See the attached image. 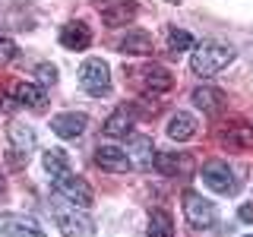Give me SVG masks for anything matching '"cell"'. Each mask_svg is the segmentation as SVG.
<instances>
[{
  "instance_id": "cell-14",
  "label": "cell",
  "mask_w": 253,
  "mask_h": 237,
  "mask_svg": "<svg viewBox=\"0 0 253 237\" xmlns=\"http://www.w3.org/2000/svg\"><path fill=\"white\" fill-rule=\"evenodd\" d=\"M133 120H136V108H133V105H121V108H117L114 114L105 120V133H108V136H114V139L130 136Z\"/></svg>"
},
{
  "instance_id": "cell-12",
  "label": "cell",
  "mask_w": 253,
  "mask_h": 237,
  "mask_svg": "<svg viewBox=\"0 0 253 237\" xmlns=\"http://www.w3.org/2000/svg\"><path fill=\"white\" fill-rule=\"evenodd\" d=\"M85 123H89V117H85V114H76V111H67V114H57V117L51 120V130L57 133L60 139H76V136H83Z\"/></svg>"
},
{
  "instance_id": "cell-18",
  "label": "cell",
  "mask_w": 253,
  "mask_h": 237,
  "mask_svg": "<svg viewBox=\"0 0 253 237\" xmlns=\"http://www.w3.org/2000/svg\"><path fill=\"white\" fill-rule=\"evenodd\" d=\"M193 133H196V117H193V114H187V111H177V114L168 117V136H171V139L184 142V139L193 136Z\"/></svg>"
},
{
  "instance_id": "cell-3",
  "label": "cell",
  "mask_w": 253,
  "mask_h": 237,
  "mask_svg": "<svg viewBox=\"0 0 253 237\" xmlns=\"http://www.w3.org/2000/svg\"><path fill=\"white\" fill-rule=\"evenodd\" d=\"M79 85H83V89L89 92L92 98L108 95V92H111V70H108V63L98 60V57L85 60L83 67H79Z\"/></svg>"
},
{
  "instance_id": "cell-17",
  "label": "cell",
  "mask_w": 253,
  "mask_h": 237,
  "mask_svg": "<svg viewBox=\"0 0 253 237\" xmlns=\"http://www.w3.org/2000/svg\"><path fill=\"white\" fill-rule=\"evenodd\" d=\"M130 164H136V168H152V161H155V146H152V139L149 136H130Z\"/></svg>"
},
{
  "instance_id": "cell-15",
  "label": "cell",
  "mask_w": 253,
  "mask_h": 237,
  "mask_svg": "<svg viewBox=\"0 0 253 237\" xmlns=\"http://www.w3.org/2000/svg\"><path fill=\"white\" fill-rule=\"evenodd\" d=\"M60 44L67 47V51H85V47L92 44V32L85 22H67V26L60 29Z\"/></svg>"
},
{
  "instance_id": "cell-4",
  "label": "cell",
  "mask_w": 253,
  "mask_h": 237,
  "mask_svg": "<svg viewBox=\"0 0 253 237\" xmlns=\"http://www.w3.org/2000/svg\"><path fill=\"white\" fill-rule=\"evenodd\" d=\"M54 193L57 196H63L67 202H73V205H79V209H89L92 205V187L85 184L83 177H73V174H60V177H54Z\"/></svg>"
},
{
  "instance_id": "cell-21",
  "label": "cell",
  "mask_w": 253,
  "mask_h": 237,
  "mask_svg": "<svg viewBox=\"0 0 253 237\" xmlns=\"http://www.w3.org/2000/svg\"><path fill=\"white\" fill-rule=\"evenodd\" d=\"M16 101L42 111L44 108V89H42V85H32V82H19V85H16Z\"/></svg>"
},
{
  "instance_id": "cell-8",
  "label": "cell",
  "mask_w": 253,
  "mask_h": 237,
  "mask_svg": "<svg viewBox=\"0 0 253 237\" xmlns=\"http://www.w3.org/2000/svg\"><path fill=\"white\" fill-rule=\"evenodd\" d=\"M32 149H35V133H32L26 123H13L10 126V161L26 164Z\"/></svg>"
},
{
  "instance_id": "cell-7",
  "label": "cell",
  "mask_w": 253,
  "mask_h": 237,
  "mask_svg": "<svg viewBox=\"0 0 253 237\" xmlns=\"http://www.w3.org/2000/svg\"><path fill=\"white\" fill-rule=\"evenodd\" d=\"M0 234L3 237H44L35 218L16 215V212H0Z\"/></svg>"
},
{
  "instance_id": "cell-13",
  "label": "cell",
  "mask_w": 253,
  "mask_h": 237,
  "mask_svg": "<svg viewBox=\"0 0 253 237\" xmlns=\"http://www.w3.org/2000/svg\"><path fill=\"white\" fill-rule=\"evenodd\" d=\"M193 101H196V108L206 111V114H221V111L228 108V95L221 92V89H212V85H200V89H193Z\"/></svg>"
},
{
  "instance_id": "cell-5",
  "label": "cell",
  "mask_w": 253,
  "mask_h": 237,
  "mask_svg": "<svg viewBox=\"0 0 253 237\" xmlns=\"http://www.w3.org/2000/svg\"><path fill=\"white\" fill-rule=\"evenodd\" d=\"M184 215L193 228H200V231H206V228L215 225V202H209L206 196L200 193H184Z\"/></svg>"
},
{
  "instance_id": "cell-16",
  "label": "cell",
  "mask_w": 253,
  "mask_h": 237,
  "mask_svg": "<svg viewBox=\"0 0 253 237\" xmlns=\"http://www.w3.org/2000/svg\"><path fill=\"white\" fill-rule=\"evenodd\" d=\"M139 76H142V92H152V95H158V92H168L171 85H174V76H171L165 67H158V63L146 67Z\"/></svg>"
},
{
  "instance_id": "cell-25",
  "label": "cell",
  "mask_w": 253,
  "mask_h": 237,
  "mask_svg": "<svg viewBox=\"0 0 253 237\" xmlns=\"http://www.w3.org/2000/svg\"><path fill=\"white\" fill-rule=\"evenodd\" d=\"M35 73H38V79H42L44 85H47V82H51V85L57 82V67H51V63H42V67H38Z\"/></svg>"
},
{
  "instance_id": "cell-9",
  "label": "cell",
  "mask_w": 253,
  "mask_h": 237,
  "mask_svg": "<svg viewBox=\"0 0 253 237\" xmlns=\"http://www.w3.org/2000/svg\"><path fill=\"white\" fill-rule=\"evenodd\" d=\"M152 164L165 177H190L193 174V158L187 152H158Z\"/></svg>"
},
{
  "instance_id": "cell-6",
  "label": "cell",
  "mask_w": 253,
  "mask_h": 237,
  "mask_svg": "<svg viewBox=\"0 0 253 237\" xmlns=\"http://www.w3.org/2000/svg\"><path fill=\"white\" fill-rule=\"evenodd\" d=\"M203 184L209 190H215V193H221V196L237 193V180H234V174L225 161H206L203 164Z\"/></svg>"
},
{
  "instance_id": "cell-1",
  "label": "cell",
  "mask_w": 253,
  "mask_h": 237,
  "mask_svg": "<svg viewBox=\"0 0 253 237\" xmlns=\"http://www.w3.org/2000/svg\"><path fill=\"white\" fill-rule=\"evenodd\" d=\"M231 60H234V51H231L228 44L203 41V44L193 51V57H190V70H193L196 76H215V73H221V70H225Z\"/></svg>"
},
{
  "instance_id": "cell-20",
  "label": "cell",
  "mask_w": 253,
  "mask_h": 237,
  "mask_svg": "<svg viewBox=\"0 0 253 237\" xmlns=\"http://www.w3.org/2000/svg\"><path fill=\"white\" fill-rule=\"evenodd\" d=\"M149 237H174V218L165 209H152L149 215Z\"/></svg>"
},
{
  "instance_id": "cell-28",
  "label": "cell",
  "mask_w": 253,
  "mask_h": 237,
  "mask_svg": "<svg viewBox=\"0 0 253 237\" xmlns=\"http://www.w3.org/2000/svg\"><path fill=\"white\" fill-rule=\"evenodd\" d=\"M3 190H6V187H3V174H0V196H3Z\"/></svg>"
},
{
  "instance_id": "cell-23",
  "label": "cell",
  "mask_w": 253,
  "mask_h": 237,
  "mask_svg": "<svg viewBox=\"0 0 253 237\" xmlns=\"http://www.w3.org/2000/svg\"><path fill=\"white\" fill-rule=\"evenodd\" d=\"M225 142L228 146H234V149H247L250 142H253V126H231V130L225 133Z\"/></svg>"
},
{
  "instance_id": "cell-24",
  "label": "cell",
  "mask_w": 253,
  "mask_h": 237,
  "mask_svg": "<svg viewBox=\"0 0 253 237\" xmlns=\"http://www.w3.org/2000/svg\"><path fill=\"white\" fill-rule=\"evenodd\" d=\"M168 47H171L174 54H177V51H187V47H193V38H190V32L171 29V32H168Z\"/></svg>"
},
{
  "instance_id": "cell-26",
  "label": "cell",
  "mask_w": 253,
  "mask_h": 237,
  "mask_svg": "<svg viewBox=\"0 0 253 237\" xmlns=\"http://www.w3.org/2000/svg\"><path fill=\"white\" fill-rule=\"evenodd\" d=\"M16 57V44L10 38H0V63H10Z\"/></svg>"
},
{
  "instance_id": "cell-10",
  "label": "cell",
  "mask_w": 253,
  "mask_h": 237,
  "mask_svg": "<svg viewBox=\"0 0 253 237\" xmlns=\"http://www.w3.org/2000/svg\"><path fill=\"white\" fill-rule=\"evenodd\" d=\"M95 164H98L101 171H111V174H126L133 168L130 155H126L124 149H117V146H98L95 149Z\"/></svg>"
},
{
  "instance_id": "cell-11",
  "label": "cell",
  "mask_w": 253,
  "mask_h": 237,
  "mask_svg": "<svg viewBox=\"0 0 253 237\" xmlns=\"http://www.w3.org/2000/svg\"><path fill=\"white\" fill-rule=\"evenodd\" d=\"M98 10H101L105 26H126V22H133V16H136V3H133V0H105Z\"/></svg>"
},
{
  "instance_id": "cell-27",
  "label": "cell",
  "mask_w": 253,
  "mask_h": 237,
  "mask_svg": "<svg viewBox=\"0 0 253 237\" xmlns=\"http://www.w3.org/2000/svg\"><path fill=\"white\" fill-rule=\"evenodd\" d=\"M237 215H241V221H253V205H241Z\"/></svg>"
},
{
  "instance_id": "cell-2",
  "label": "cell",
  "mask_w": 253,
  "mask_h": 237,
  "mask_svg": "<svg viewBox=\"0 0 253 237\" xmlns=\"http://www.w3.org/2000/svg\"><path fill=\"white\" fill-rule=\"evenodd\" d=\"M51 215H54V225H57L67 237H95V221L85 215V212H76V205L73 209L54 205Z\"/></svg>"
},
{
  "instance_id": "cell-19",
  "label": "cell",
  "mask_w": 253,
  "mask_h": 237,
  "mask_svg": "<svg viewBox=\"0 0 253 237\" xmlns=\"http://www.w3.org/2000/svg\"><path fill=\"white\" fill-rule=\"evenodd\" d=\"M117 47H121L124 54H136V57H142V54H152V38H149L146 32H126Z\"/></svg>"
},
{
  "instance_id": "cell-22",
  "label": "cell",
  "mask_w": 253,
  "mask_h": 237,
  "mask_svg": "<svg viewBox=\"0 0 253 237\" xmlns=\"http://www.w3.org/2000/svg\"><path fill=\"white\" fill-rule=\"evenodd\" d=\"M44 171L51 174V177L67 174L70 171V155L63 152V149H47V152H44Z\"/></svg>"
},
{
  "instance_id": "cell-29",
  "label": "cell",
  "mask_w": 253,
  "mask_h": 237,
  "mask_svg": "<svg viewBox=\"0 0 253 237\" xmlns=\"http://www.w3.org/2000/svg\"><path fill=\"white\" fill-rule=\"evenodd\" d=\"M244 237H253V234H244Z\"/></svg>"
}]
</instances>
